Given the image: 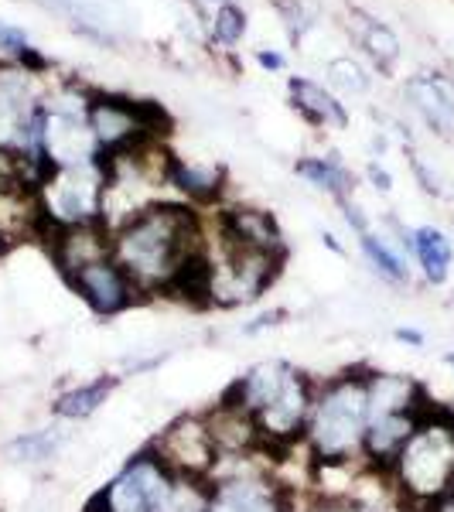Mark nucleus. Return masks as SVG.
Instances as JSON below:
<instances>
[{"mask_svg":"<svg viewBox=\"0 0 454 512\" xmlns=\"http://www.w3.org/2000/svg\"><path fill=\"white\" fill-rule=\"evenodd\" d=\"M420 414H424V410H420ZM420 414H390V417L369 420L366 441H362V465L379 475L390 472L396 454L407 444V437L414 434Z\"/></svg>","mask_w":454,"mask_h":512,"instance_id":"nucleus-18","label":"nucleus"},{"mask_svg":"<svg viewBox=\"0 0 454 512\" xmlns=\"http://www.w3.org/2000/svg\"><path fill=\"white\" fill-rule=\"evenodd\" d=\"M171 192H175L181 202L209 212L212 205H219L222 195H226V168H222V164L175 158V168H171Z\"/></svg>","mask_w":454,"mask_h":512,"instance_id":"nucleus-19","label":"nucleus"},{"mask_svg":"<svg viewBox=\"0 0 454 512\" xmlns=\"http://www.w3.org/2000/svg\"><path fill=\"white\" fill-rule=\"evenodd\" d=\"M359 253L362 260L369 263V270L390 287H407L414 270H410V253L396 243L393 236H386L383 229H369V233L359 236Z\"/></svg>","mask_w":454,"mask_h":512,"instance_id":"nucleus-22","label":"nucleus"},{"mask_svg":"<svg viewBox=\"0 0 454 512\" xmlns=\"http://www.w3.org/2000/svg\"><path fill=\"white\" fill-rule=\"evenodd\" d=\"M366 178H369V185H373L376 188V192H390V188H393V178H390V171H386L383 168V164H379V161H369L366 164Z\"/></svg>","mask_w":454,"mask_h":512,"instance_id":"nucleus-33","label":"nucleus"},{"mask_svg":"<svg viewBox=\"0 0 454 512\" xmlns=\"http://www.w3.org/2000/svg\"><path fill=\"white\" fill-rule=\"evenodd\" d=\"M390 489L400 512H431L454 485V410L427 403L414 434L390 465Z\"/></svg>","mask_w":454,"mask_h":512,"instance_id":"nucleus-2","label":"nucleus"},{"mask_svg":"<svg viewBox=\"0 0 454 512\" xmlns=\"http://www.w3.org/2000/svg\"><path fill=\"white\" fill-rule=\"evenodd\" d=\"M444 366H451V369H454V352H444Z\"/></svg>","mask_w":454,"mask_h":512,"instance_id":"nucleus-37","label":"nucleus"},{"mask_svg":"<svg viewBox=\"0 0 454 512\" xmlns=\"http://www.w3.org/2000/svg\"><path fill=\"white\" fill-rule=\"evenodd\" d=\"M161 458V465L168 468L175 478H195V482H209L212 472L219 465L216 441L209 434L202 410L192 414H178L175 420L161 427L147 444Z\"/></svg>","mask_w":454,"mask_h":512,"instance_id":"nucleus-8","label":"nucleus"},{"mask_svg":"<svg viewBox=\"0 0 454 512\" xmlns=\"http://www.w3.org/2000/svg\"><path fill=\"white\" fill-rule=\"evenodd\" d=\"M403 99H407L410 110H414L437 137L454 134V82L448 76L424 72V76L407 79Z\"/></svg>","mask_w":454,"mask_h":512,"instance_id":"nucleus-15","label":"nucleus"},{"mask_svg":"<svg viewBox=\"0 0 454 512\" xmlns=\"http://www.w3.org/2000/svg\"><path fill=\"white\" fill-rule=\"evenodd\" d=\"M315 390H318V379L294 366L274 400L253 414L263 437V448H267V454H274L277 461L301 448L311 407H315Z\"/></svg>","mask_w":454,"mask_h":512,"instance_id":"nucleus-7","label":"nucleus"},{"mask_svg":"<svg viewBox=\"0 0 454 512\" xmlns=\"http://www.w3.org/2000/svg\"><path fill=\"white\" fill-rule=\"evenodd\" d=\"M246 28H250V18L239 4H222L209 18V35L222 48H236L246 38Z\"/></svg>","mask_w":454,"mask_h":512,"instance_id":"nucleus-26","label":"nucleus"},{"mask_svg":"<svg viewBox=\"0 0 454 512\" xmlns=\"http://www.w3.org/2000/svg\"><path fill=\"white\" fill-rule=\"evenodd\" d=\"M205 253V212L181 198H161L113 229V260L144 301L168 297L181 270Z\"/></svg>","mask_w":454,"mask_h":512,"instance_id":"nucleus-1","label":"nucleus"},{"mask_svg":"<svg viewBox=\"0 0 454 512\" xmlns=\"http://www.w3.org/2000/svg\"><path fill=\"white\" fill-rule=\"evenodd\" d=\"M205 250H209V308L233 311L257 304L284 270L287 253L253 250V246L233 243V239L212 233L205 226Z\"/></svg>","mask_w":454,"mask_h":512,"instance_id":"nucleus-4","label":"nucleus"},{"mask_svg":"<svg viewBox=\"0 0 454 512\" xmlns=\"http://www.w3.org/2000/svg\"><path fill=\"white\" fill-rule=\"evenodd\" d=\"M76 424H65V420H48V424H38V427H24L4 444V458L18 468H41V465H52L59 461L65 451L72 448L76 441Z\"/></svg>","mask_w":454,"mask_h":512,"instance_id":"nucleus-14","label":"nucleus"},{"mask_svg":"<svg viewBox=\"0 0 454 512\" xmlns=\"http://www.w3.org/2000/svg\"><path fill=\"white\" fill-rule=\"evenodd\" d=\"M28 48H31L28 31L18 28V24H11V21L0 18V55H11V59L18 62L21 55L28 52Z\"/></svg>","mask_w":454,"mask_h":512,"instance_id":"nucleus-29","label":"nucleus"},{"mask_svg":"<svg viewBox=\"0 0 454 512\" xmlns=\"http://www.w3.org/2000/svg\"><path fill=\"white\" fill-rule=\"evenodd\" d=\"M369 431L366 366H349L318 379L315 407L301 448L311 465H362V441Z\"/></svg>","mask_w":454,"mask_h":512,"instance_id":"nucleus-3","label":"nucleus"},{"mask_svg":"<svg viewBox=\"0 0 454 512\" xmlns=\"http://www.w3.org/2000/svg\"><path fill=\"white\" fill-rule=\"evenodd\" d=\"M431 512H454V485H451V492L444 495L441 502H434V506H431Z\"/></svg>","mask_w":454,"mask_h":512,"instance_id":"nucleus-36","label":"nucleus"},{"mask_svg":"<svg viewBox=\"0 0 454 512\" xmlns=\"http://www.w3.org/2000/svg\"><path fill=\"white\" fill-rule=\"evenodd\" d=\"M352 24H356V38L359 45L366 48V55L373 59L379 69H393L396 59H400V38L390 24L376 21V18H366L362 11H352Z\"/></svg>","mask_w":454,"mask_h":512,"instance_id":"nucleus-24","label":"nucleus"},{"mask_svg":"<svg viewBox=\"0 0 454 512\" xmlns=\"http://www.w3.org/2000/svg\"><path fill=\"white\" fill-rule=\"evenodd\" d=\"M103 188L106 168L99 158L89 164H76V168H59L38 188V212L45 229L103 222Z\"/></svg>","mask_w":454,"mask_h":512,"instance_id":"nucleus-5","label":"nucleus"},{"mask_svg":"<svg viewBox=\"0 0 454 512\" xmlns=\"http://www.w3.org/2000/svg\"><path fill=\"white\" fill-rule=\"evenodd\" d=\"M175 475L161 465L151 448H140L117 468V475L103 485L86 512H161Z\"/></svg>","mask_w":454,"mask_h":512,"instance_id":"nucleus-6","label":"nucleus"},{"mask_svg":"<svg viewBox=\"0 0 454 512\" xmlns=\"http://www.w3.org/2000/svg\"><path fill=\"white\" fill-rule=\"evenodd\" d=\"M212 485L195 482V478H175L161 512H209Z\"/></svg>","mask_w":454,"mask_h":512,"instance_id":"nucleus-27","label":"nucleus"},{"mask_svg":"<svg viewBox=\"0 0 454 512\" xmlns=\"http://www.w3.org/2000/svg\"><path fill=\"white\" fill-rule=\"evenodd\" d=\"M342 205V216H345V222H349V229L356 236H362V233H369L373 229V222H369V216L362 212V205L359 202H352V198H345V202H338Z\"/></svg>","mask_w":454,"mask_h":512,"instance_id":"nucleus-30","label":"nucleus"},{"mask_svg":"<svg viewBox=\"0 0 454 512\" xmlns=\"http://www.w3.org/2000/svg\"><path fill=\"white\" fill-rule=\"evenodd\" d=\"M287 89H291L294 110L301 113L311 127H321V130H345L349 127V110H345V103H338V96L332 93V89L321 86V82L304 79V76H291Z\"/></svg>","mask_w":454,"mask_h":512,"instance_id":"nucleus-20","label":"nucleus"},{"mask_svg":"<svg viewBox=\"0 0 454 512\" xmlns=\"http://www.w3.org/2000/svg\"><path fill=\"white\" fill-rule=\"evenodd\" d=\"M410 168H414V175H417V181H420V188H424L427 195H441V181H437V175H434L431 168H427L424 161L417 158V154L410 158Z\"/></svg>","mask_w":454,"mask_h":512,"instance_id":"nucleus-31","label":"nucleus"},{"mask_svg":"<svg viewBox=\"0 0 454 512\" xmlns=\"http://www.w3.org/2000/svg\"><path fill=\"white\" fill-rule=\"evenodd\" d=\"M325 79L328 86L338 89V93L345 96H362L369 93V72L366 65H362L359 59H352V55H338V59H328L325 65Z\"/></svg>","mask_w":454,"mask_h":512,"instance_id":"nucleus-25","label":"nucleus"},{"mask_svg":"<svg viewBox=\"0 0 454 512\" xmlns=\"http://www.w3.org/2000/svg\"><path fill=\"white\" fill-rule=\"evenodd\" d=\"M366 393H369V420L390 414H420L431 403L424 383L410 373L393 369H366Z\"/></svg>","mask_w":454,"mask_h":512,"instance_id":"nucleus-13","label":"nucleus"},{"mask_svg":"<svg viewBox=\"0 0 454 512\" xmlns=\"http://www.w3.org/2000/svg\"><path fill=\"white\" fill-rule=\"evenodd\" d=\"M35 4L41 7V11H48V14H59V18H76V7H79V0H35Z\"/></svg>","mask_w":454,"mask_h":512,"instance_id":"nucleus-34","label":"nucleus"},{"mask_svg":"<svg viewBox=\"0 0 454 512\" xmlns=\"http://www.w3.org/2000/svg\"><path fill=\"white\" fill-rule=\"evenodd\" d=\"M205 4H212V7H222V4H233V0H205Z\"/></svg>","mask_w":454,"mask_h":512,"instance_id":"nucleus-38","label":"nucleus"},{"mask_svg":"<svg viewBox=\"0 0 454 512\" xmlns=\"http://www.w3.org/2000/svg\"><path fill=\"white\" fill-rule=\"evenodd\" d=\"M294 175L304 178L318 192H325L328 198H335V202H345V198H352V192H356V175L345 168L335 151L318 154V158H301L294 164Z\"/></svg>","mask_w":454,"mask_h":512,"instance_id":"nucleus-23","label":"nucleus"},{"mask_svg":"<svg viewBox=\"0 0 454 512\" xmlns=\"http://www.w3.org/2000/svg\"><path fill=\"white\" fill-rule=\"evenodd\" d=\"M393 338L400 345H410V349H427V335L420 332V328H414V325H396Z\"/></svg>","mask_w":454,"mask_h":512,"instance_id":"nucleus-32","label":"nucleus"},{"mask_svg":"<svg viewBox=\"0 0 454 512\" xmlns=\"http://www.w3.org/2000/svg\"><path fill=\"white\" fill-rule=\"evenodd\" d=\"M45 239L48 260H52L55 274L69 280L79 270L93 267V263L113 256V233L103 222H86V226H52L41 233Z\"/></svg>","mask_w":454,"mask_h":512,"instance_id":"nucleus-10","label":"nucleus"},{"mask_svg":"<svg viewBox=\"0 0 454 512\" xmlns=\"http://www.w3.org/2000/svg\"><path fill=\"white\" fill-rule=\"evenodd\" d=\"M117 383L120 376H93V379H82V383H72L65 386L52 396V403H48V414L55 420H65V424H86V420H93L99 410L106 407V403L113 400V393H117Z\"/></svg>","mask_w":454,"mask_h":512,"instance_id":"nucleus-17","label":"nucleus"},{"mask_svg":"<svg viewBox=\"0 0 454 512\" xmlns=\"http://www.w3.org/2000/svg\"><path fill=\"white\" fill-rule=\"evenodd\" d=\"M65 287H69L96 318H120V315H127L130 308L144 304L134 280L123 274V267L113 256H106V260L93 263V267L72 274L65 280Z\"/></svg>","mask_w":454,"mask_h":512,"instance_id":"nucleus-9","label":"nucleus"},{"mask_svg":"<svg viewBox=\"0 0 454 512\" xmlns=\"http://www.w3.org/2000/svg\"><path fill=\"white\" fill-rule=\"evenodd\" d=\"M277 11H280V21H284L287 35H291L294 41H301L311 28H315V21H311V14L304 11L301 0H280Z\"/></svg>","mask_w":454,"mask_h":512,"instance_id":"nucleus-28","label":"nucleus"},{"mask_svg":"<svg viewBox=\"0 0 454 512\" xmlns=\"http://www.w3.org/2000/svg\"><path fill=\"white\" fill-rule=\"evenodd\" d=\"M410 260L417 263L427 287H444L454 270V243L444 229L417 226L410 229Z\"/></svg>","mask_w":454,"mask_h":512,"instance_id":"nucleus-21","label":"nucleus"},{"mask_svg":"<svg viewBox=\"0 0 454 512\" xmlns=\"http://www.w3.org/2000/svg\"><path fill=\"white\" fill-rule=\"evenodd\" d=\"M291 369L294 366L287 359H260V362H253V366H246L243 373L226 386V393L222 396L233 400L236 407H243L246 414L253 417L257 410H263L270 400H274Z\"/></svg>","mask_w":454,"mask_h":512,"instance_id":"nucleus-16","label":"nucleus"},{"mask_svg":"<svg viewBox=\"0 0 454 512\" xmlns=\"http://www.w3.org/2000/svg\"><path fill=\"white\" fill-rule=\"evenodd\" d=\"M41 151L52 168H76L99 158V147L86 127V117H69L45 106V130H41Z\"/></svg>","mask_w":454,"mask_h":512,"instance_id":"nucleus-12","label":"nucleus"},{"mask_svg":"<svg viewBox=\"0 0 454 512\" xmlns=\"http://www.w3.org/2000/svg\"><path fill=\"white\" fill-rule=\"evenodd\" d=\"M202 414H205V424H209L212 441H216L219 458H250V454H267L257 420L246 414L243 407H236L233 400L219 396V400L212 403V407H205ZM270 458H274V454H270Z\"/></svg>","mask_w":454,"mask_h":512,"instance_id":"nucleus-11","label":"nucleus"},{"mask_svg":"<svg viewBox=\"0 0 454 512\" xmlns=\"http://www.w3.org/2000/svg\"><path fill=\"white\" fill-rule=\"evenodd\" d=\"M257 62L263 65V69H267V72H280V69H284V55H280V52H267V48H260V52H257Z\"/></svg>","mask_w":454,"mask_h":512,"instance_id":"nucleus-35","label":"nucleus"}]
</instances>
